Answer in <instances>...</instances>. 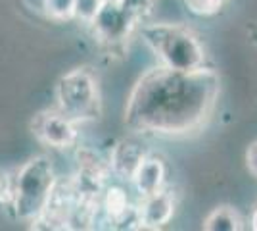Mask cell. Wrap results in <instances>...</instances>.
<instances>
[{"instance_id": "obj_7", "label": "cell", "mask_w": 257, "mask_h": 231, "mask_svg": "<svg viewBox=\"0 0 257 231\" xmlns=\"http://www.w3.org/2000/svg\"><path fill=\"white\" fill-rule=\"evenodd\" d=\"M177 200L171 189H160L158 193L142 197L137 204L140 229H160L167 225L175 216Z\"/></svg>"}, {"instance_id": "obj_13", "label": "cell", "mask_w": 257, "mask_h": 231, "mask_svg": "<svg viewBox=\"0 0 257 231\" xmlns=\"http://www.w3.org/2000/svg\"><path fill=\"white\" fill-rule=\"evenodd\" d=\"M104 4H106L104 0H75V20L90 25Z\"/></svg>"}, {"instance_id": "obj_12", "label": "cell", "mask_w": 257, "mask_h": 231, "mask_svg": "<svg viewBox=\"0 0 257 231\" xmlns=\"http://www.w3.org/2000/svg\"><path fill=\"white\" fill-rule=\"evenodd\" d=\"M43 12L54 22L75 20V0H43Z\"/></svg>"}, {"instance_id": "obj_9", "label": "cell", "mask_w": 257, "mask_h": 231, "mask_svg": "<svg viewBox=\"0 0 257 231\" xmlns=\"http://www.w3.org/2000/svg\"><path fill=\"white\" fill-rule=\"evenodd\" d=\"M165 177H167V170L163 160L158 156H144V160L140 162L139 170L135 172V176L131 179V183L135 185L139 197H148L158 193L160 189L165 187Z\"/></svg>"}, {"instance_id": "obj_17", "label": "cell", "mask_w": 257, "mask_h": 231, "mask_svg": "<svg viewBox=\"0 0 257 231\" xmlns=\"http://www.w3.org/2000/svg\"><path fill=\"white\" fill-rule=\"evenodd\" d=\"M249 227L253 231H257V206L253 210V214H251V220H249Z\"/></svg>"}, {"instance_id": "obj_3", "label": "cell", "mask_w": 257, "mask_h": 231, "mask_svg": "<svg viewBox=\"0 0 257 231\" xmlns=\"http://www.w3.org/2000/svg\"><path fill=\"white\" fill-rule=\"evenodd\" d=\"M56 179L52 160L44 154L29 158L16 174H12L10 206L18 220L33 223L41 218Z\"/></svg>"}, {"instance_id": "obj_5", "label": "cell", "mask_w": 257, "mask_h": 231, "mask_svg": "<svg viewBox=\"0 0 257 231\" xmlns=\"http://www.w3.org/2000/svg\"><path fill=\"white\" fill-rule=\"evenodd\" d=\"M31 131L39 143L50 148H73L79 141V125L58 108L39 112L31 121Z\"/></svg>"}, {"instance_id": "obj_16", "label": "cell", "mask_w": 257, "mask_h": 231, "mask_svg": "<svg viewBox=\"0 0 257 231\" xmlns=\"http://www.w3.org/2000/svg\"><path fill=\"white\" fill-rule=\"evenodd\" d=\"M246 166L249 170V174H253L257 177V141L247 146L246 150Z\"/></svg>"}, {"instance_id": "obj_11", "label": "cell", "mask_w": 257, "mask_h": 231, "mask_svg": "<svg viewBox=\"0 0 257 231\" xmlns=\"http://www.w3.org/2000/svg\"><path fill=\"white\" fill-rule=\"evenodd\" d=\"M205 231H242L244 229V218L240 216V212L234 206H217L213 208L202 225Z\"/></svg>"}, {"instance_id": "obj_8", "label": "cell", "mask_w": 257, "mask_h": 231, "mask_svg": "<svg viewBox=\"0 0 257 231\" xmlns=\"http://www.w3.org/2000/svg\"><path fill=\"white\" fill-rule=\"evenodd\" d=\"M146 154L148 152L142 148L140 143L133 141V139H123L111 148L107 164L115 177L123 179V181H131Z\"/></svg>"}, {"instance_id": "obj_1", "label": "cell", "mask_w": 257, "mask_h": 231, "mask_svg": "<svg viewBox=\"0 0 257 231\" xmlns=\"http://www.w3.org/2000/svg\"><path fill=\"white\" fill-rule=\"evenodd\" d=\"M219 93L221 77L213 67L182 71L158 64L135 83L123 121L142 135L184 137L211 120Z\"/></svg>"}, {"instance_id": "obj_18", "label": "cell", "mask_w": 257, "mask_h": 231, "mask_svg": "<svg viewBox=\"0 0 257 231\" xmlns=\"http://www.w3.org/2000/svg\"><path fill=\"white\" fill-rule=\"evenodd\" d=\"M213 2H215V4H217V6H223V4H225L226 0H213Z\"/></svg>"}, {"instance_id": "obj_6", "label": "cell", "mask_w": 257, "mask_h": 231, "mask_svg": "<svg viewBox=\"0 0 257 231\" xmlns=\"http://www.w3.org/2000/svg\"><path fill=\"white\" fill-rule=\"evenodd\" d=\"M137 25L139 20L133 14H128L121 4H109V2L102 6L94 22L90 23L94 37L109 50L127 43Z\"/></svg>"}, {"instance_id": "obj_2", "label": "cell", "mask_w": 257, "mask_h": 231, "mask_svg": "<svg viewBox=\"0 0 257 231\" xmlns=\"http://www.w3.org/2000/svg\"><path fill=\"white\" fill-rule=\"evenodd\" d=\"M142 41L158 56L160 64L192 71L207 66V52L198 33L182 23H146L140 27Z\"/></svg>"}, {"instance_id": "obj_19", "label": "cell", "mask_w": 257, "mask_h": 231, "mask_svg": "<svg viewBox=\"0 0 257 231\" xmlns=\"http://www.w3.org/2000/svg\"><path fill=\"white\" fill-rule=\"evenodd\" d=\"M104 2H109V4H119L121 0H104Z\"/></svg>"}, {"instance_id": "obj_14", "label": "cell", "mask_w": 257, "mask_h": 231, "mask_svg": "<svg viewBox=\"0 0 257 231\" xmlns=\"http://www.w3.org/2000/svg\"><path fill=\"white\" fill-rule=\"evenodd\" d=\"M156 2H158V0H121L119 4H121L128 14H133L140 23L144 18H148L152 14Z\"/></svg>"}, {"instance_id": "obj_4", "label": "cell", "mask_w": 257, "mask_h": 231, "mask_svg": "<svg viewBox=\"0 0 257 231\" xmlns=\"http://www.w3.org/2000/svg\"><path fill=\"white\" fill-rule=\"evenodd\" d=\"M56 108L77 125L102 118V93L90 67H75L56 83Z\"/></svg>"}, {"instance_id": "obj_15", "label": "cell", "mask_w": 257, "mask_h": 231, "mask_svg": "<svg viewBox=\"0 0 257 231\" xmlns=\"http://www.w3.org/2000/svg\"><path fill=\"white\" fill-rule=\"evenodd\" d=\"M184 4L196 16H213L221 8V6L215 4L213 0H184Z\"/></svg>"}, {"instance_id": "obj_10", "label": "cell", "mask_w": 257, "mask_h": 231, "mask_svg": "<svg viewBox=\"0 0 257 231\" xmlns=\"http://www.w3.org/2000/svg\"><path fill=\"white\" fill-rule=\"evenodd\" d=\"M128 208H131V202H128L125 189L117 187V185L104 189V193L100 197V212L104 214L107 223H111L109 227H113L125 216Z\"/></svg>"}]
</instances>
